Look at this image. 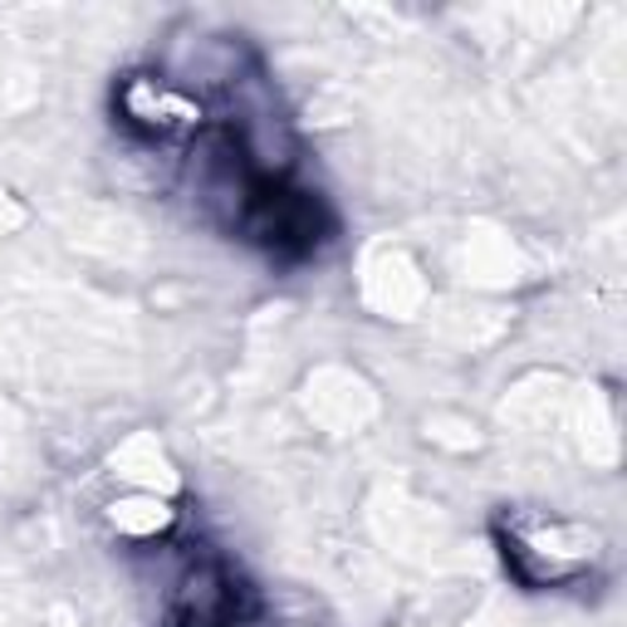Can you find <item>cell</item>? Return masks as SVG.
<instances>
[{"instance_id":"obj_1","label":"cell","mask_w":627,"mask_h":627,"mask_svg":"<svg viewBox=\"0 0 627 627\" xmlns=\"http://www.w3.org/2000/svg\"><path fill=\"white\" fill-rule=\"evenodd\" d=\"M505 558H515V564H524V558H544V550H540V540H524V534H515V544L505 550ZM578 564H584L578 554L550 550V584H558V578H568Z\"/></svg>"}]
</instances>
